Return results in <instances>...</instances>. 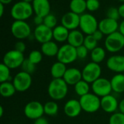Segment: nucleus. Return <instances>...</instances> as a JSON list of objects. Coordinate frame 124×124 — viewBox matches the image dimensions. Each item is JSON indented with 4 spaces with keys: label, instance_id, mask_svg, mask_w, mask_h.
Wrapping results in <instances>:
<instances>
[{
    "label": "nucleus",
    "instance_id": "12",
    "mask_svg": "<svg viewBox=\"0 0 124 124\" xmlns=\"http://www.w3.org/2000/svg\"><path fill=\"white\" fill-rule=\"evenodd\" d=\"M11 32L16 39H23L31 35V29L25 20H15L11 26Z\"/></svg>",
    "mask_w": 124,
    "mask_h": 124
},
{
    "label": "nucleus",
    "instance_id": "3",
    "mask_svg": "<svg viewBox=\"0 0 124 124\" xmlns=\"http://www.w3.org/2000/svg\"><path fill=\"white\" fill-rule=\"evenodd\" d=\"M82 110L88 113H94L101 108L100 99L94 94L89 93L79 99Z\"/></svg>",
    "mask_w": 124,
    "mask_h": 124
},
{
    "label": "nucleus",
    "instance_id": "22",
    "mask_svg": "<svg viewBox=\"0 0 124 124\" xmlns=\"http://www.w3.org/2000/svg\"><path fill=\"white\" fill-rule=\"evenodd\" d=\"M59 49L60 48L58 47L57 44L52 40L42 44L41 47V51L42 54L48 57L57 56Z\"/></svg>",
    "mask_w": 124,
    "mask_h": 124
},
{
    "label": "nucleus",
    "instance_id": "32",
    "mask_svg": "<svg viewBox=\"0 0 124 124\" xmlns=\"http://www.w3.org/2000/svg\"><path fill=\"white\" fill-rule=\"evenodd\" d=\"M97 43L98 41H97L94 37L92 36V34L91 35H86L84 38V45L88 49V50H93L94 49H95L97 46Z\"/></svg>",
    "mask_w": 124,
    "mask_h": 124
},
{
    "label": "nucleus",
    "instance_id": "37",
    "mask_svg": "<svg viewBox=\"0 0 124 124\" xmlns=\"http://www.w3.org/2000/svg\"><path fill=\"white\" fill-rule=\"evenodd\" d=\"M107 18L117 20L120 18V14H119V11H118V8L115 7H110V8H108V10H107Z\"/></svg>",
    "mask_w": 124,
    "mask_h": 124
},
{
    "label": "nucleus",
    "instance_id": "25",
    "mask_svg": "<svg viewBox=\"0 0 124 124\" xmlns=\"http://www.w3.org/2000/svg\"><path fill=\"white\" fill-rule=\"evenodd\" d=\"M110 83L114 92L118 94L124 92V75L123 73L115 75L110 80Z\"/></svg>",
    "mask_w": 124,
    "mask_h": 124
},
{
    "label": "nucleus",
    "instance_id": "30",
    "mask_svg": "<svg viewBox=\"0 0 124 124\" xmlns=\"http://www.w3.org/2000/svg\"><path fill=\"white\" fill-rule=\"evenodd\" d=\"M44 114L49 116H54L57 114L59 110L58 105L54 101H49L44 105Z\"/></svg>",
    "mask_w": 124,
    "mask_h": 124
},
{
    "label": "nucleus",
    "instance_id": "24",
    "mask_svg": "<svg viewBox=\"0 0 124 124\" xmlns=\"http://www.w3.org/2000/svg\"><path fill=\"white\" fill-rule=\"evenodd\" d=\"M66 65L62 62L57 61L52 64L50 69V74L53 79H60L63 78L65 72L67 70Z\"/></svg>",
    "mask_w": 124,
    "mask_h": 124
},
{
    "label": "nucleus",
    "instance_id": "47",
    "mask_svg": "<svg viewBox=\"0 0 124 124\" xmlns=\"http://www.w3.org/2000/svg\"><path fill=\"white\" fill-rule=\"evenodd\" d=\"M4 4L2 3H0V16L2 17L4 14Z\"/></svg>",
    "mask_w": 124,
    "mask_h": 124
},
{
    "label": "nucleus",
    "instance_id": "40",
    "mask_svg": "<svg viewBox=\"0 0 124 124\" xmlns=\"http://www.w3.org/2000/svg\"><path fill=\"white\" fill-rule=\"evenodd\" d=\"M15 50H17L18 52H20L22 53H23L25 51L26 49V45L25 44L22 42V41H18L15 44Z\"/></svg>",
    "mask_w": 124,
    "mask_h": 124
},
{
    "label": "nucleus",
    "instance_id": "7",
    "mask_svg": "<svg viewBox=\"0 0 124 124\" xmlns=\"http://www.w3.org/2000/svg\"><path fill=\"white\" fill-rule=\"evenodd\" d=\"M57 58L58 61L62 62L65 65L72 64L78 58L76 48H74L69 44L62 45L59 49Z\"/></svg>",
    "mask_w": 124,
    "mask_h": 124
},
{
    "label": "nucleus",
    "instance_id": "39",
    "mask_svg": "<svg viewBox=\"0 0 124 124\" xmlns=\"http://www.w3.org/2000/svg\"><path fill=\"white\" fill-rule=\"evenodd\" d=\"M88 49L83 45L78 48H76V53H77V57L80 59H84L86 58L88 55Z\"/></svg>",
    "mask_w": 124,
    "mask_h": 124
},
{
    "label": "nucleus",
    "instance_id": "35",
    "mask_svg": "<svg viewBox=\"0 0 124 124\" xmlns=\"http://www.w3.org/2000/svg\"><path fill=\"white\" fill-rule=\"evenodd\" d=\"M20 67L22 69V71L27 72L30 75L33 73L36 70V64H33L28 58H25L24 60Z\"/></svg>",
    "mask_w": 124,
    "mask_h": 124
},
{
    "label": "nucleus",
    "instance_id": "5",
    "mask_svg": "<svg viewBox=\"0 0 124 124\" xmlns=\"http://www.w3.org/2000/svg\"><path fill=\"white\" fill-rule=\"evenodd\" d=\"M82 79L88 83H93L97 79L101 77L102 68L99 64L89 62L85 65L82 71Z\"/></svg>",
    "mask_w": 124,
    "mask_h": 124
},
{
    "label": "nucleus",
    "instance_id": "27",
    "mask_svg": "<svg viewBox=\"0 0 124 124\" xmlns=\"http://www.w3.org/2000/svg\"><path fill=\"white\" fill-rule=\"evenodd\" d=\"M16 91H17L12 82L8 81L0 84V94L4 98H9L12 96Z\"/></svg>",
    "mask_w": 124,
    "mask_h": 124
},
{
    "label": "nucleus",
    "instance_id": "26",
    "mask_svg": "<svg viewBox=\"0 0 124 124\" xmlns=\"http://www.w3.org/2000/svg\"><path fill=\"white\" fill-rule=\"evenodd\" d=\"M69 7L71 12L81 15L87 10L86 0H71Z\"/></svg>",
    "mask_w": 124,
    "mask_h": 124
},
{
    "label": "nucleus",
    "instance_id": "51",
    "mask_svg": "<svg viewBox=\"0 0 124 124\" xmlns=\"http://www.w3.org/2000/svg\"><path fill=\"white\" fill-rule=\"evenodd\" d=\"M123 74H124V73H123Z\"/></svg>",
    "mask_w": 124,
    "mask_h": 124
},
{
    "label": "nucleus",
    "instance_id": "42",
    "mask_svg": "<svg viewBox=\"0 0 124 124\" xmlns=\"http://www.w3.org/2000/svg\"><path fill=\"white\" fill-rule=\"evenodd\" d=\"M33 23L36 25V26L42 25V24H44V18H42L41 16L36 15L33 18Z\"/></svg>",
    "mask_w": 124,
    "mask_h": 124
},
{
    "label": "nucleus",
    "instance_id": "36",
    "mask_svg": "<svg viewBox=\"0 0 124 124\" xmlns=\"http://www.w3.org/2000/svg\"><path fill=\"white\" fill-rule=\"evenodd\" d=\"M109 124H124V114L120 112L112 114L109 119Z\"/></svg>",
    "mask_w": 124,
    "mask_h": 124
},
{
    "label": "nucleus",
    "instance_id": "15",
    "mask_svg": "<svg viewBox=\"0 0 124 124\" xmlns=\"http://www.w3.org/2000/svg\"><path fill=\"white\" fill-rule=\"evenodd\" d=\"M108 69L117 74L124 72V56L113 55L108 58L106 61Z\"/></svg>",
    "mask_w": 124,
    "mask_h": 124
},
{
    "label": "nucleus",
    "instance_id": "14",
    "mask_svg": "<svg viewBox=\"0 0 124 124\" xmlns=\"http://www.w3.org/2000/svg\"><path fill=\"white\" fill-rule=\"evenodd\" d=\"M81 15L73 12H68L64 14L61 18V25L68 29L69 31L76 30L80 25Z\"/></svg>",
    "mask_w": 124,
    "mask_h": 124
},
{
    "label": "nucleus",
    "instance_id": "9",
    "mask_svg": "<svg viewBox=\"0 0 124 124\" xmlns=\"http://www.w3.org/2000/svg\"><path fill=\"white\" fill-rule=\"evenodd\" d=\"M12 83L18 92H25L28 91L32 85V77L30 74L20 71L13 77Z\"/></svg>",
    "mask_w": 124,
    "mask_h": 124
},
{
    "label": "nucleus",
    "instance_id": "31",
    "mask_svg": "<svg viewBox=\"0 0 124 124\" xmlns=\"http://www.w3.org/2000/svg\"><path fill=\"white\" fill-rule=\"evenodd\" d=\"M10 69L4 64H0V83H2L4 82L10 81Z\"/></svg>",
    "mask_w": 124,
    "mask_h": 124
},
{
    "label": "nucleus",
    "instance_id": "28",
    "mask_svg": "<svg viewBox=\"0 0 124 124\" xmlns=\"http://www.w3.org/2000/svg\"><path fill=\"white\" fill-rule=\"evenodd\" d=\"M91 59L92 62L100 64L102 62L106 56L105 50L102 47H97L91 51Z\"/></svg>",
    "mask_w": 124,
    "mask_h": 124
},
{
    "label": "nucleus",
    "instance_id": "33",
    "mask_svg": "<svg viewBox=\"0 0 124 124\" xmlns=\"http://www.w3.org/2000/svg\"><path fill=\"white\" fill-rule=\"evenodd\" d=\"M57 18L53 14L50 13V14H49L48 15H46V17L44 18V25H45L48 28L53 30L57 26Z\"/></svg>",
    "mask_w": 124,
    "mask_h": 124
},
{
    "label": "nucleus",
    "instance_id": "6",
    "mask_svg": "<svg viewBox=\"0 0 124 124\" xmlns=\"http://www.w3.org/2000/svg\"><path fill=\"white\" fill-rule=\"evenodd\" d=\"M98 26L99 22L94 15L89 13H84L81 15L79 27L81 31L86 35H91L96 31L98 29Z\"/></svg>",
    "mask_w": 124,
    "mask_h": 124
},
{
    "label": "nucleus",
    "instance_id": "49",
    "mask_svg": "<svg viewBox=\"0 0 124 124\" xmlns=\"http://www.w3.org/2000/svg\"><path fill=\"white\" fill-rule=\"evenodd\" d=\"M3 114H4V108L2 106H0V117L1 118L3 117Z\"/></svg>",
    "mask_w": 124,
    "mask_h": 124
},
{
    "label": "nucleus",
    "instance_id": "41",
    "mask_svg": "<svg viewBox=\"0 0 124 124\" xmlns=\"http://www.w3.org/2000/svg\"><path fill=\"white\" fill-rule=\"evenodd\" d=\"M92 36L94 37V39L97 40V41H100L102 38H103V36H104V34H103V33L101 31H100L99 29H97L96 31H94L93 34H92Z\"/></svg>",
    "mask_w": 124,
    "mask_h": 124
},
{
    "label": "nucleus",
    "instance_id": "20",
    "mask_svg": "<svg viewBox=\"0 0 124 124\" xmlns=\"http://www.w3.org/2000/svg\"><path fill=\"white\" fill-rule=\"evenodd\" d=\"M62 79L68 86H75L82 80V72L80 69L75 67L68 68Z\"/></svg>",
    "mask_w": 124,
    "mask_h": 124
},
{
    "label": "nucleus",
    "instance_id": "29",
    "mask_svg": "<svg viewBox=\"0 0 124 124\" xmlns=\"http://www.w3.org/2000/svg\"><path fill=\"white\" fill-rule=\"evenodd\" d=\"M74 90L76 94L80 97H81L89 93V90H90L89 83H88L87 82H86L82 79L74 86Z\"/></svg>",
    "mask_w": 124,
    "mask_h": 124
},
{
    "label": "nucleus",
    "instance_id": "17",
    "mask_svg": "<svg viewBox=\"0 0 124 124\" xmlns=\"http://www.w3.org/2000/svg\"><path fill=\"white\" fill-rule=\"evenodd\" d=\"M119 24L117 20L105 18L99 22L98 29L101 31L104 35H110L116 31H118Z\"/></svg>",
    "mask_w": 124,
    "mask_h": 124
},
{
    "label": "nucleus",
    "instance_id": "8",
    "mask_svg": "<svg viewBox=\"0 0 124 124\" xmlns=\"http://www.w3.org/2000/svg\"><path fill=\"white\" fill-rule=\"evenodd\" d=\"M23 53L18 52L16 50L7 51L3 57V64L8 67L10 69H15L20 67L25 60Z\"/></svg>",
    "mask_w": 124,
    "mask_h": 124
},
{
    "label": "nucleus",
    "instance_id": "18",
    "mask_svg": "<svg viewBox=\"0 0 124 124\" xmlns=\"http://www.w3.org/2000/svg\"><path fill=\"white\" fill-rule=\"evenodd\" d=\"M63 110L65 115L69 118H76L81 114L82 111L79 100H76L74 99H70L66 102L64 105Z\"/></svg>",
    "mask_w": 124,
    "mask_h": 124
},
{
    "label": "nucleus",
    "instance_id": "19",
    "mask_svg": "<svg viewBox=\"0 0 124 124\" xmlns=\"http://www.w3.org/2000/svg\"><path fill=\"white\" fill-rule=\"evenodd\" d=\"M32 6L36 15L44 18L50 14L51 5L49 0H33Z\"/></svg>",
    "mask_w": 124,
    "mask_h": 124
},
{
    "label": "nucleus",
    "instance_id": "52",
    "mask_svg": "<svg viewBox=\"0 0 124 124\" xmlns=\"http://www.w3.org/2000/svg\"></svg>",
    "mask_w": 124,
    "mask_h": 124
},
{
    "label": "nucleus",
    "instance_id": "34",
    "mask_svg": "<svg viewBox=\"0 0 124 124\" xmlns=\"http://www.w3.org/2000/svg\"><path fill=\"white\" fill-rule=\"evenodd\" d=\"M43 54L41 51H39L38 50H32L28 56V59L34 64H38L42 61Z\"/></svg>",
    "mask_w": 124,
    "mask_h": 124
},
{
    "label": "nucleus",
    "instance_id": "23",
    "mask_svg": "<svg viewBox=\"0 0 124 124\" xmlns=\"http://www.w3.org/2000/svg\"><path fill=\"white\" fill-rule=\"evenodd\" d=\"M53 39L58 42H64L68 41L70 31L62 25L57 26L53 30Z\"/></svg>",
    "mask_w": 124,
    "mask_h": 124
},
{
    "label": "nucleus",
    "instance_id": "48",
    "mask_svg": "<svg viewBox=\"0 0 124 124\" xmlns=\"http://www.w3.org/2000/svg\"><path fill=\"white\" fill-rule=\"evenodd\" d=\"M12 0H0V3H2L5 5V4H9L10 2H12Z\"/></svg>",
    "mask_w": 124,
    "mask_h": 124
},
{
    "label": "nucleus",
    "instance_id": "13",
    "mask_svg": "<svg viewBox=\"0 0 124 124\" xmlns=\"http://www.w3.org/2000/svg\"><path fill=\"white\" fill-rule=\"evenodd\" d=\"M34 37L38 42L42 45L52 40L53 31L44 24L38 26L34 30Z\"/></svg>",
    "mask_w": 124,
    "mask_h": 124
},
{
    "label": "nucleus",
    "instance_id": "43",
    "mask_svg": "<svg viewBox=\"0 0 124 124\" xmlns=\"http://www.w3.org/2000/svg\"><path fill=\"white\" fill-rule=\"evenodd\" d=\"M33 124H49V122H48V121L45 118L41 117V118L35 120Z\"/></svg>",
    "mask_w": 124,
    "mask_h": 124
},
{
    "label": "nucleus",
    "instance_id": "50",
    "mask_svg": "<svg viewBox=\"0 0 124 124\" xmlns=\"http://www.w3.org/2000/svg\"><path fill=\"white\" fill-rule=\"evenodd\" d=\"M23 1H25V2H28V3H31V2H33V0H21Z\"/></svg>",
    "mask_w": 124,
    "mask_h": 124
},
{
    "label": "nucleus",
    "instance_id": "16",
    "mask_svg": "<svg viewBox=\"0 0 124 124\" xmlns=\"http://www.w3.org/2000/svg\"><path fill=\"white\" fill-rule=\"evenodd\" d=\"M118 105L119 102L117 99L111 94L100 99L101 108L107 113L113 114L116 113V110L118 109Z\"/></svg>",
    "mask_w": 124,
    "mask_h": 124
},
{
    "label": "nucleus",
    "instance_id": "2",
    "mask_svg": "<svg viewBox=\"0 0 124 124\" xmlns=\"http://www.w3.org/2000/svg\"><path fill=\"white\" fill-rule=\"evenodd\" d=\"M34 12L32 4L23 1L15 3L11 9V15L15 20H25Z\"/></svg>",
    "mask_w": 124,
    "mask_h": 124
},
{
    "label": "nucleus",
    "instance_id": "10",
    "mask_svg": "<svg viewBox=\"0 0 124 124\" xmlns=\"http://www.w3.org/2000/svg\"><path fill=\"white\" fill-rule=\"evenodd\" d=\"M92 89L93 94L101 98L110 95L113 91L110 80L105 77H100L92 83Z\"/></svg>",
    "mask_w": 124,
    "mask_h": 124
},
{
    "label": "nucleus",
    "instance_id": "44",
    "mask_svg": "<svg viewBox=\"0 0 124 124\" xmlns=\"http://www.w3.org/2000/svg\"><path fill=\"white\" fill-rule=\"evenodd\" d=\"M118 110H119V112L124 114V99H123L120 102H119V105H118Z\"/></svg>",
    "mask_w": 124,
    "mask_h": 124
},
{
    "label": "nucleus",
    "instance_id": "46",
    "mask_svg": "<svg viewBox=\"0 0 124 124\" xmlns=\"http://www.w3.org/2000/svg\"><path fill=\"white\" fill-rule=\"evenodd\" d=\"M118 31L124 36V20L119 24V27H118Z\"/></svg>",
    "mask_w": 124,
    "mask_h": 124
},
{
    "label": "nucleus",
    "instance_id": "11",
    "mask_svg": "<svg viewBox=\"0 0 124 124\" xmlns=\"http://www.w3.org/2000/svg\"><path fill=\"white\" fill-rule=\"evenodd\" d=\"M23 111L26 118L35 121L43 117L44 114V105L39 101H31L25 105Z\"/></svg>",
    "mask_w": 124,
    "mask_h": 124
},
{
    "label": "nucleus",
    "instance_id": "45",
    "mask_svg": "<svg viewBox=\"0 0 124 124\" xmlns=\"http://www.w3.org/2000/svg\"><path fill=\"white\" fill-rule=\"evenodd\" d=\"M118 11H119V14H120V16L121 18H124V3L122 4L121 5L119 6L118 7Z\"/></svg>",
    "mask_w": 124,
    "mask_h": 124
},
{
    "label": "nucleus",
    "instance_id": "21",
    "mask_svg": "<svg viewBox=\"0 0 124 124\" xmlns=\"http://www.w3.org/2000/svg\"><path fill=\"white\" fill-rule=\"evenodd\" d=\"M85 37L83 34V32L79 30H73L70 31L69 36L68 38V44L73 46L74 48H78L84 45Z\"/></svg>",
    "mask_w": 124,
    "mask_h": 124
},
{
    "label": "nucleus",
    "instance_id": "4",
    "mask_svg": "<svg viewBox=\"0 0 124 124\" xmlns=\"http://www.w3.org/2000/svg\"><path fill=\"white\" fill-rule=\"evenodd\" d=\"M105 49L110 53H117L121 51L124 48V36L118 31H116L105 38Z\"/></svg>",
    "mask_w": 124,
    "mask_h": 124
},
{
    "label": "nucleus",
    "instance_id": "1",
    "mask_svg": "<svg viewBox=\"0 0 124 124\" xmlns=\"http://www.w3.org/2000/svg\"><path fill=\"white\" fill-rule=\"evenodd\" d=\"M47 92L49 97L54 100H62L68 94V85L62 79H52L49 83Z\"/></svg>",
    "mask_w": 124,
    "mask_h": 124
},
{
    "label": "nucleus",
    "instance_id": "38",
    "mask_svg": "<svg viewBox=\"0 0 124 124\" xmlns=\"http://www.w3.org/2000/svg\"><path fill=\"white\" fill-rule=\"evenodd\" d=\"M100 7V0H86V8L91 12L97 11Z\"/></svg>",
    "mask_w": 124,
    "mask_h": 124
}]
</instances>
